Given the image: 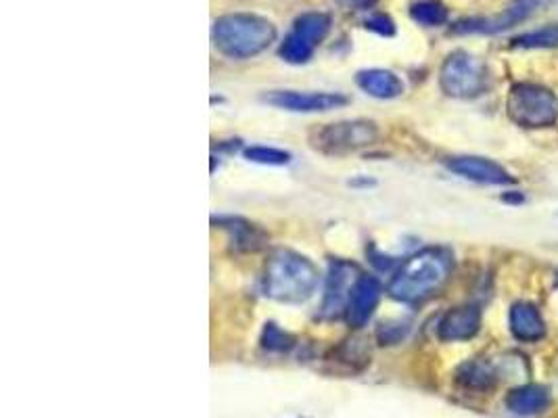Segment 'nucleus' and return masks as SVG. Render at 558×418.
Listing matches in <instances>:
<instances>
[{
	"label": "nucleus",
	"instance_id": "nucleus-1",
	"mask_svg": "<svg viewBox=\"0 0 558 418\" xmlns=\"http://www.w3.org/2000/svg\"><path fill=\"white\" fill-rule=\"evenodd\" d=\"M454 270L452 253L444 247H427L395 270L387 293L402 304H421L446 287Z\"/></svg>",
	"mask_w": 558,
	"mask_h": 418
},
{
	"label": "nucleus",
	"instance_id": "nucleus-2",
	"mask_svg": "<svg viewBox=\"0 0 558 418\" xmlns=\"http://www.w3.org/2000/svg\"><path fill=\"white\" fill-rule=\"evenodd\" d=\"M212 40L216 51L228 59H251L276 40V26L255 13H228L214 21Z\"/></svg>",
	"mask_w": 558,
	"mask_h": 418
},
{
	"label": "nucleus",
	"instance_id": "nucleus-3",
	"mask_svg": "<svg viewBox=\"0 0 558 418\" xmlns=\"http://www.w3.org/2000/svg\"><path fill=\"white\" fill-rule=\"evenodd\" d=\"M318 287L316 266L291 249H276L264 268V293L281 304H304Z\"/></svg>",
	"mask_w": 558,
	"mask_h": 418
},
{
	"label": "nucleus",
	"instance_id": "nucleus-4",
	"mask_svg": "<svg viewBox=\"0 0 558 418\" xmlns=\"http://www.w3.org/2000/svg\"><path fill=\"white\" fill-rule=\"evenodd\" d=\"M506 111L521 128H548L558 122V97L540 84H517L510 90Z\"/></svg>",
	"mask_w": 558,
	"mask_h": 418
},
{
	"label": "nucleus",
	"instance_id": "nucleus-5",
	"mask_svg": "<svg viewBox=\"0 0 558 418\" xmlns=\"http://www.w3.org/2000/svg\"><path fill=\"white\" fill-rule=\"evenodd\" d=\"M439 86L448 97L475 99L487 88V67L467 51H454L439 69Z\"/></svg>",
	"mask_w": 558,
	"mask_h": 418
},
{
	"label": "nucleus",
	"instance_id": "nucleus-6",
	"mask_svg": "<svg viewBox=\"0 0 558 418\" xmlns=\"http://www.w3.org/2000/svg\"><path fill=\"white\" fill-rule=\"evenodd\" d=\"M550 5V0H510V3L492 17H471L454 23V34H502L506 30L517 28L519 23L542 13Z\"/></svg>",
	"mask_w": 558,
	"mask_h": 418
},
{
	"label": "nucleus",
	"instance_id": "nucleus-7",
	"mask_svg": "<svg viewBox=\"0 0 558 418\" xmlns=\"http://www.w3.org/2000/svg\"><path fill=\"white\" fill-rule=\"evenodd\" d=\"M377 134V126L366 120L337 122L318 128L312 136V147L322 153L345 155L372 145L377 141Z\"/></svg>",
	"mask_w": 558,
	"mask_h": 418
},
{
	"label": "nucleus",
	"instance_id": "nucleus-8",
	"mask_svg": "<svg viewBox=\"0 0 558 418\" xmlns=\"http://www.w3.org/2000/svg\"><path fill=\"white\" fill-rule=\"evenodd\" d=\"M264 101L272 107L293 113H320L347 105V97L339 92H297V90H274L268 92Z\"/></svg>",
	"mask_w": 558,
	"mask_h": 418
},
{
	"label": "nucleus",
	"instance_id": "nucleus-9",
	"mask_svg": "<svg viewBox=\"0 0 558 418\" xmlns=\"http://www.w3.org/2000/svg\"><path fill=\"white\" fill-rule=\"evenodd\" d=\"M358 268L347 262H335L331 266L329 278H327V289H324V299L320 314L322 318H337L339 314H345L347 301H350L352 289L358 281Z\"/></svg>",
	"mask_w": 558,
	"mask_h": 418
},
{
	"label": "nucleus",
	"instance_id": "nucleus-10",
	"mask_svg": "<svg viewBox=\"0 0 558 418\" xmlns=\"http://www.w3.org/2000/svg\"><path fill=\"white\" fill-rule=\"evenodd\" d=\"M381 297H383V287L379 283V278L370 274H360L345 308V320L350 322V327L362 329L372 318V314H375Z\"/></svg>",
	"mask_w": 558,
	"mask_h": 418
},
{
	"label": "nucleus",
	"instance_id": "nucleus-11",
	"mask_svg": "<svg viewBox=\"0 0 558 418\" xmlns=\"http://www.w3.org/2000/svg\"><path fill=\"white\" fill-rule=\"evenodd\" d=\"M481 329V310L473 304L458 306L441 316L437 324V337L444 343L469 341Z\"/></svg>",
	"mask_w": 558,
	"mask_h": 418
},
{
	"label": "nucleus",
	"instance_id": "nucleus-12",
	"mask_svg": "<svg viewBox=\"0 0 558 418\" xmlns=\"http://www.w3.org/2000/svg\"><path fill=\"white\" fill-rule=\"evenodd\" d=\"M448 170L454 172L456 176L471 180V182H479V184H513L515 178L510 176L500 164L492 159L485 157H452L448 161Z\"/></svg>",
	"mask_w": 558,
	"mask_h": 418
},
{
	"label": "nucleus",
	"instance_id": "nucleus-13",
	"mask_svg": "<svg viewBox=\"0 0 558 418\" xmlns=\"http://www.w3.org/2000/svg\"><path fill=\"white\" fill-rule=\"evenodd\" d=\"M508 324L513 337L523 343H536L546 335V322L538 306H533L531 301H517V304H513L508 314Z\"/></svg>",
	"mask_w": 558,
	"mask_h": 418
},
{
	"label": "nucleus",
	"instance_id": "nucleus-14",
	"mask_svg": "<svg viewBox=\"0 0 558 418\" xmlns=\"http://www.w3.org/2000/svg\"><path fill=\"white\" fill-rule=\"evenodd\" d=\"M550 389L544 385H521L508 391V396L504 400L506 410L513 412L517 416H538L548 410L550 406Z\"/></svg>",
	"mask_w": 558,
	"mask_h": 418
},
{
	"label": "nucleus",
	"instance_id": "nucleus-15",
	"mask_svg": "<svg viewBox=\"0 0 558 418\" xmlns=\"http://www.w3.org/2000/svg\"><path fill=\"white\" fill-rule=\"evenodd\" d=\"M356 84L368 97H375L381 101L398 99L404 92V82L398 74L389 72V69H362L356 76Z\"/></svg>",
	"mask_w": 558,
	"mask_h": 418
},
{
	"label": "nucleus",
	"instance_id": "nucleus-16",
	"mask_svg": "<svg viewBox=\"0 0 558 418\" xmlns=\"http://www.w3.org/2000/svg\"><path fill=\"white\" fill-rule=\"evenodd\" d=\"M498 379H500V373H498L496 364L487 362V360H471L467 364H462L456 373L458 385H462L464 389H473V391L494 389Z\"/></svg>",
	"mask_w": 558,
	"mask_h": 418
},
{
	"label": "nucleus",
	"instance_id": "nucleus-17",
	"mask_svg": "<svg viewBox=\"0 0 558 418\" xmlns=\"http://www.w3.org/2000/svg\"><path fill=\"white\" fill-rule=\"evenodd\" d=\"M295 36H299L301 40H306L308 44H312L314 49L316 46L327 38V34L331 32V17L327 13L320 11H308L301 13L295 21H293V30Z\"/></svg>",
	"mask_w": 558,
	"mask_h": 418
},
{
	"label": "nucleus",
	"instance_id": "nucleus-18",
	"mask_svg": "<svg viewBox=\"0 0 558 418\" xmlns=\"http://www.w3.org/2000/svg\"><path fill=\"white\" fill-rule=\"evenodd\" d=\"M448 9L441 0H418L410 7V17L425 28H439L448 21Z\"/></svg>",
	"mask_w": 558,
	"mask_h": 418
},
{
	"label": "nucleus",
	"instance_id": "nucleus-19",
	"mask_svg": "<svg viewBox=\"0 0 558 418\" xmlns=\"http://www.w3.org/2000/svg\"><path fill=\"white\" fill-rule=\"evenodd\" d=\"M513 46L517 49H558V23L517 36Z\"/></svg>",
	"mask_w": 558,
	"mask_h": 418
},
{
	"label": "nucleus",
	"instance_id": "nucleus-20",
	"mask_svg": "<svg viewBox=\"0 0 558 418\" xmlns=\"http://www.w3.org/2000/svg\"><path fill=\"white\" fill-rule=\"evenodd\" d=\"M314 51L316 49L312 44H308L306 40H301L299 36L289 32L285 36V40L281 42V46H278V57L291 65H304L314 57Z\"/></svg>",
	"mask_w": 558,
	"mask_h": 418
},
{
	"label": "nucleus",
	"instance_id": "nucleus-21",
	"mask_svg": "<svg viewBox=\"0 0 558 418\" xmlns=\"http://www.w3.org/2000/svg\"><path fill=\"white\" fill-rule=\"evenodd\" d=\"M245 157L262 166H287L291 161V153L274 147H251L245 151Z\"/></svg>",
	"mask_w": 558,
	"mask_h": 418
},
{
	"label": "nucleus",
	"instance_id": "nucleus-22",
	"mask_svg": "<svg viewBox=\"0 0 558 418\" xmlns=\"http://www.w3.org/2000/svg\"><path fill=\"white\" fill-rule=\"evenodd\" d=\"M264 347L268 352H285L293 345L291 337L276 327V324H266V331H264V339H262Z\"/></svg>",
	"mask_w": 558,
	"mask_h": 418
},
{
	"label": "nucleus",
	"instance_id": "nucleus-23",
	"mask_svg": "<svg viewBox=\"0 0 558 418\" xmlns=\"http://www.w3.org/2000/svg\"><path fill=\"white\" fill-rule=\"evenodd\" d=\"M366 28L370 32H375L379 36H385V38H391L395 34V23L389 15L385 13H375V15H370L366 19Z\"/></svg>",
	"mask_w": 558,
	"mask_h": 418
},
{
	"label": "nucleus",
	"instance_id": "nucleus-24",
	"mask_svg": "<svg viewBox=\"0 0 558 418\" xmlns=\"http://www.w3.org/2000/svg\"><path fill=\"white\" fill-rule=\"evenodd\" d=\"M408 324L406 322H395V324H383L379 329V341L383 345H395L400 343L408 335Z\"/></svg>",
	"mask_w": 558,
	"mask_h": 418
},
{
	"label": "nucleus",
	"instance_id": "nucleus-25",
	"mask_svg": "<svg viewBox=\"0 0 558 418\" xmlns=\"http://www.w3.org/2000/svg\"><path fill=\"white\" fill-rule=\"evenodd\" d=\"M343 11H368L377 0H335Z\"/></svg>",
	"mask_w": 558,
	"mask_h": 418
},
{
	"label": "nucleus",
	"instance_id": "nucleus-26",
	"mask_svg": "<svg viewBox=\"0 0 558 418\" xmlns=\"http://www.w3.org/2000/svg\"><path fill=\"white\" fill-rule=\"evenodd\" d=\"M556 287H558V276H556Z\"/></svg>",
	"mask_w": 558,
	"mask_h": 418
}]
</instances>
